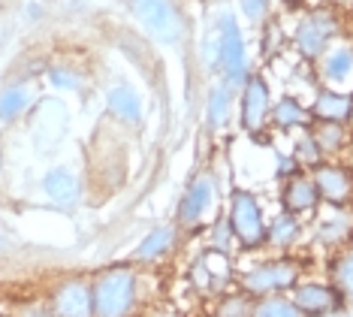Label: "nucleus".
<instances>
[{"instance_id": "f257e3e1", "label": "nucleus", "mask_w": 353, "mask_h": 317, "mask_svg": "<svg viewBox=\"0 0 353 317\" xmlns=\"http://www.w3.org/2000/svg\"><path fill=\"white\" fill-rule=\"evenodd\" d=\"M94 314L133 317L142 305V272L136 263H112L91 275Z\"/></svg>"}, {"instance_id": "f03ea898", "label": "nucleus", "mask_w": 353, "mask_h": 317, "mask_svg": "<svg viewBox=\"0 0 353 317\" xmlns=\"http://www.w3.org/2000/svg\"><path fill=\"white\" fill-rule=\"evenodd\" d=\"M347 12L332 3L308 6L290 30V46L302 64H314L335 39L347 37Z\"/></svg>"}, {"instance_id": "7ed1b4c3", "label": "nucleus", "mask_w": 353, "mask_h": 317, "mask_svg": "<svg viewBox=\"0 0 353 317\" xmlns=\"http://www.w3.org/2000/svg\"><path fill=\"white\" fill-rule=\"evenodd\" d=\"M212 30L218 39V61H214V79L227 82L232 91H239L254 73L251 52H248V39L239 21V12L232 10H218L212 19Z\"/></svg>"}, {"instance_id": "20e7f679", "label": "nucleus", "mask_w": 353, "mask_h": 317, "mask_svg": "<svg viewBox=\"0 0 353 317\" xmlns=\"http://www.w3.org/2000/svg\"><path fill=\"white\" fill-rule=\"evenodd\" d=\"M124 6L151 43L175 48L188 37V15L179 0H124Z\"/></svg>"}, {"instance_id": "39448f33", "label": "nucleus", "mask_w": 353, "mask_h": 317, "mask_svg": "<svg viewBox=\"0 0 353 317\" xmlns=\"http://www.w3.org/2000/svg\"><path fill=\"white\" fill-rule=\"evenodd\" d=\"M223 218H227L232 239L242 251H260L266 248V206L248 188H232L223 206Z\"/></svg>"}, {"instance_id": "423d86ee", "label": "nucleus", "mask_w": 353, "mask_h": 317, "mask_svg": "<svg viewBox=\"0 0 353 317\" xmlns=\"http://www.w3.org/2000/svg\"><path fill=\"white\" fill-rule=\"evenodd\" d=\"M302 269H305L302 257L278 254V257H269V260L254 263L251 269H245L236 278V284L254 299L272 296V294H290L296 284L302 281Z\"/></svg>"}, {"instance_id": "0eeeda50", "label": "nucleus", "mask_w": 353, "mask_h": 317, "mask_svg": "<svg viewBox=\"0 0 353 317\" xmlns=\"http://www.w3.org/2000/svg\"><path fill=\"white\" fill-rule=\"evenodd\" d=\"M214 206H218V175L214 169H199L190 175L188 188H184L179 209H175V224L184 233H194L205 224V218H212Z\"/></svg>"}, {"instance_id": "6e6552de", "label": "nucleus", "mask_w": 353, "mask_h": 317, "mask_svg": "<svg viewBox=\"0 0 353 317\" xmlns=\"http://www.w3.org/2000/svg\"><path fill=\"white\" fill-rule=\"evenodd\" d=\"M272 85L263 73H251V79L236 91V115H239V127L248 136H263L269 130V115H272Z\"/></svg>"}, {"instance_id": "1a4fd4ad", "label": "nucleus", "mask_w": 353, "mask_h": 317, "mask_svg": "<svg viewBox=\"0 0 353 317\" xmlns=\"http://www.w3.org/2000/svg\"><path fill=\"white\" fill-rule=\"evenodd\" d=\"M314 178L320 200L329 209H347L353 206V169L347 166L344 157H326L323 164L308 169Z\"/></svg>"}, {"instance_id": "9d476101", "label": "nucleus", "mask_w": 353, "mask_h": 317, "mask_svg": "<svg viewBox=\"0 0 353 317\" xmlns=\"http://www.w3.org/2000/svg\"><path fill=\"white\" fill-rule=\"evenodd\" d=\"M314 73V85H329V88H344L353 91V39L341 37L326 48L323 55L308 64Z\"/></svg>"}, {"instance_id": "9b49d317", "label": "nucleus", "mask_w": 353, "mask_h": 317, "mask_svg": "<svg viewBox=\"0 0 353 317\" xmlns=\"http://www.w3.org/2000/svg\"><path fill=\"white\" fill-rule=\"evenodd\" d=\"M49 308L54 317H97L94 314V290L88 275H67L52 287Z\"/></svg>"}, {"instance_id": "f8f14e48", "label": "nucleus", "mask_w": 353, "mask_h": 317, "mask_svg": "<svg viewBox=\"0 0 353 317\" xmlns=\"http://www.w3.org/2000/svg\"><path fill=\"white\" fill-rule=\"evenodd\" d=\"M290 296L305 317H335V314L347 311L344 296L339 294V287H335L329 278L326 281H311V278L299 281L290 290Z\"/></svg>"}, {"instance_id": "ddd939ff", "label": "nucleus", "mask_w": 353, "mask_h": 317, "mask_svg": "<svg viewBox=\"0 0 353 317\" xmlns=\"http://www.w3.org/2000/svg\"><path fill=\"white\" fill-rule=\"evenodd\" d=\"M278 200H281V209L290 211V215L302 218H314L320 209H323V200H320V191L311 178L308 169H299L296 175H290L287 182H281V191H278Z\"/></svg>"}, {"instance_id": "4468645a", "label": "nucleus", "mask_w": 353, "mask_h": 317, "mask_svg": "<svg viewBox=\"0 0 353 317\" xmlns=\"http://www.w3.org/2000/svg\"><path fill=\"white\" fill-rule=\"evenodd\" d=\"M39 188H43L46 200L54 202L61 209H76L85 197V178L76 173L70 164H54L43 173L39 178Z\"/></svg>"}, {"instance_id": "2eb2a0df", "label": "nucleus", "mask_w": 353, "mask_h": 317, "mask_svg": "<svg viewBox=\"0 0 353 317\" xmlns=\"http://www.w3.org/2000/svg\"><path fill=\"white\" fill-rule=\"evenodd\" d=\"M103 103H106V115L115 121V124L121 127H142L145 124V100H142L139 88L133 82H115L106 88V97H103Z\"/></svg>"}, {"instance_id": "dca6fc26", "label": "nucleus", "mask_w": 353, "mask_h": 317, "mask_svg": "<svg viewBox=\"0 0 353 317\" xmlns=\"http://www.w3.org/2000/svg\"><path fill=\"white\" fill-rule=\"evenodd\" d=\"M37 97L39 94L34 88V79L28 76L10 79V82L0 85V130L21 124L30 115V109H34Z\"/></svg>"}, {"instance_id": "f3484780", "label": "nucleus", "mask_w": 353, "mask_h": 317, "mask_svg": "<svg viewBox=\"0 0 353 317\" xmlns=\"http://www.w3.org/2000/svg\"><path fill=\"white\" fill-rule=\"evenodd\" d=\"M61 115H67V106L63 103L37 97L34 109H30V115L25 118V121L34 124L37 148H52V145H58L63 140V133H67V121H58V124H54V118H61Z\"/></svg>"}, {"instance_id": "a211bd4d", "label": "nucleus", "mask_w": 353, "mask_h": 317, "mask_svg": "<svg viewBox=\"0 0 353 317\" xmlns=\"http://www.w3.org/2000/svg\"><path fill=\"white\" fill-rule=\"evenodd\" d=\"M179 224H157V227H151V230L142 236V242L133 248V263L136 266H157V263H163V260H170L172 257V251L175 245H179Z\"/></svg>"}, {"instance_id": "6ab92c4d", "label": "nucleus", "mask_w": 353, "mask_h": 317, "mask_svg": "<svg viewBox=\"0 0 353 317\" xmlns=\"http://www.w3.org/2000/svg\"><path fill=\"white\" fill-rule=\"evenodd\" d=\"M311 109L308 103L299 100L296 94H281L275 97L272 103V115H269V130L278 136H290V133H299V130L311 127Z\"/></svg>"}, {"instance_id": "aec40b11", "label": "nucleus", "mask_w": 353, "mask_h": 317, "mask_svg": "<svg viewBox=\"0 0 353 317\" xmlns=\"http://www.w3.org/2000/svg\"><path fill=\"white\" fill-rule=\"evenodd\" d=\"M232 109H236V91L221 79H212L203 100V124L208 133H223L232 121Z\"/></svg>"}, {"instance_id": "412c9836", "label": "nucleus", "mask_w": 353, "mask_h": 317, "mask_svg": "<svg viewBox=\"0 0 353 317\" xmlns=\"http://www.w3.org/2000/svg\"><path fill=\"white\" fill-rule=\"evenodd\" d=\"M350 106H353V91L314 85V97H311L308 109H311V118L314 121H344V124H347Z\"/></svg>"}, {"instance_id": "4be33fe9", "label": "nucleus", "mask_w": 353, "mask_h": 317, "mask_svg": "<svg viewBox=\"0 0 353 317\" xmlns=\"http://www.w3.org/2000/svg\"><path fill=\"white\" fill-rule=\"evenodd\" d=\"M302 236H305V221L281 209L266 227V248L281 251V254H290V251L302 242Z\"/></svg>"}, {"instance_id": "5701e85b", "label": "nucleus", "mask_w": 353, "mask_h": 317, "mask_svg": "<svg viewBox=\"0 0 353 317\" xmlns=\"http://www.w3.org/2000/svg\"><path fill=\"white\" fill-rule=\"evenodd\" d=\"M43 79L52 91H61V94H82L88 88L85 70L73 61H49L43 67Z\"/></svg>"}, {"instance_id": "b1692460", "label": "nucleus", "mask_w": 353, "mask_h": 317, "mask_svg": "<svg viewBox=\"0 0 353 317\" xmlns=\"http://www.w3.org/2000/svg\"><path fill=\"white\" fill-rule=\"evenodd\" d=\"M326 278L339 287V294L344 296L347 308H353V242L335 248L326 257Z\"/></svg>"}, {"instance_id": "393cba45", "label": "nucleus", "mask_w": 353, "mask_h": 317, "mask_svg": "<svg viewBox=\"0 0 353 317\" xmlns=\"http://www.w3.org/2000/svg\"><path fill=\"white\" fill-rule=\"evenodd\" d=\"M350 209H329V218H323L317 227V242L329 251L347 245V242H353V215Z\"/></svg>"}, {"instance_id": "a878e982", "label": "nucleus", "mask_w": 353, "mask_h": 317, "mask_svg": "<svg viewBox=\"0 0 353 317\" xmlns=\"http://www.w3.org/2000/svg\"><path fill=\"white\" fill-rule=\"evenodd\" d=\"M308 130L314 133V140L326 157H344V151L353 142V133L344 121H311Z\"/></svg>"}, {"instance_id": "bb28decb", "label": "nucleus", "mask_w": 353, "mask_h": 317, "mask_svg": "<svg viewBox=\"0 0 353 317\" xmlns=\"http://www.w3.org/2000/svg\"><path fill=\"white\" fill-rule=\"evenodd\" d=\"M251 317H305V314L299 311V305L293 302L290 294H272L254 299Z\"/></svg>"}, {"instance_id": "cd10ccee", "label": "nucleus", "mask_w": 353, "mask_h": 317, "mask_svg": "<svg viewBox=\"0 0 353 317\" xmlns=\"http://www.w3.org/2000/svg\"><path fill=\"white\" fill-rule=\"evenodd\" d=\"M254 311V296H248L242 287L239 290H223L218 294L212 317H251Z\"/></svg>"}, {"instance_id": "c85d7f7f", "label": "nucleus", "mask_w": 353, "mask_h": 317, "mask_svg": "<svg viewBox=\"0 0 353 317\" xmlns=\"http://www.w3.org/2000/svg\"><path fill=\"white\" fill-rule=\"evenodd\" d=\"M290 154H293L296 160H299V166H302V169H314L317 164H323V160H326L323 148L317 145L314 133H311L308 127L296 133V140H293V151H290Z\"/></svg>"}, {"instance_id": "c756f323", "label": "nucleus", "mask_w": 353, "mask_h": 317, "mask_svg": "<svg viewBox=\"0 0 353 317\" xmlns=\"http://www.w3.org/2000/svg\"><path fill=\"white\" fill-rule=\"evenodd\" d=\"M236 12L251 28H263L275 19V0H236Z\"/></svg>"}, {"instance_id": "7c9ffc66", "label": "nucleus", "mask_w": 353, "mask_h": 317, "mask_svg": "<svg viewBox=\"0 0 353 317\" xmlns=\"http://www.w3.org/2000/svg\"><path fill=\"white\" fill-rule=\"evenodd\" d=\"M208 248L221 251V254H232V248H236V239H232V230H230L227 218H223V211L214 218L212 230H208Z\"/></svg>"}, {"instance_id": "2f4dec72", "label": "nucleus", "mask_w": 353, "mask_h": 317, "mask_svg": "<svg viewBox=\"0 0 353 317\" xmlns=\"http://www.w3.org/2000/svg\"><path fill=\"white\" fill-rule=\"evenodd\" d=\"M299 169H302V166H299V160H296L290 151H287V154H284V151H278V154H275V182H278V184H281V182H287L290 175H296Z\"/></svg>"}, {"instance_id": "473e14b6", "label": "nucleus", "mask_w": 353, "mask_h": 317, "mask_svg": "<svg viewBox=\"0 0 353 317\" xmlns=\"http://www.w3.org/2000/svg\"><path fill=\"white\" fill-rule=\"evenodd\" d=\"M15 317H54L49 302H25L15 311Z\"/></svg>"}, {"instance_id": "72a5a7b5", "label": "nucleus", "mask_w": 353, "mask_h": 317, "mask_svg": "<svg viewBox=\"0 0 353 317\" xmlns=\"http://www.w3.org/2000/svg\"><path fill=\"white\" fill-rule=\"evenodd\" d=\"M323 3H332V6H339V10H344L347 15H353V0H323Z\"/></svg>"}, {"instance_id": "f704fd0d", "label": "nucleus", "mask_w": 353, "mask_h": 317, "mask_svg": "<svg viewBox=\"0 0 353 317\" xmlns=\"http://www.w3.org/2000/svg\"><path fill=\"white\" fill-rule=\"evenodd\" d=\"M3 166H6V154H3V140H0V175H3Z\"/></svg>"}, {"instance_id": "c9c22d12", "label": "nucleus", "mask_w": 353, "mask_h": 317, "mask_svg": "<svg viewBox=\"0 0 353 317\" xmlns=\"http://www.w3.org/2000/svg\"><path fill=\"white\" fill-rule=\"evenodd\" d=\"M344 160H347V166L353 169V142H350V148H347V151H344Z\"/></svg>"}, {"instance_id": "e433bc0d", "label": "nucleus", "mask_w": 353, "mask_h": 317, "mask_svg": "<svg viewBox=\"0 0 353 317\" xmlns=\"http://www.w3.org/2000/svg\"><path fill=\"white\" fill-rule=\"evenodd\" d=\"M347 127H350V133H353V106H350V115H347Z\"/></svg>"}, {"instance_id": "4c0bfd02", "label": "nucleus", "mask_w": 353, "mask_h": 317, "mask_svg": "<svg viewBox=\"0 0 353 317\" xmlns=\"http://www.w3.org/2000/svg\"><path fill=\"white\" fill-rule=\"evenodd\" d=\"M347 37L353 39V15H350V24H347Z\"/></svg>"}, {"instance_id": "58836bf2", "label": "nucleus", "mask_w": 353, "mask_h": 317, "mask_svg": "<svg viewBox=\"0 0 353 317\" xmlns=\"http://www.w3.org/2000/svg\"><path fill=\"white\" fill-rule=\"evenodd\" d=\"M0 248H3V242H0Z\"/></svg>"}]
</instances>
